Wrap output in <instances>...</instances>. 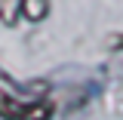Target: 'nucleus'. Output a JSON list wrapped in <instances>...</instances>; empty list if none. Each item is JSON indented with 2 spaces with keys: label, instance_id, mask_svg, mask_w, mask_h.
<instances>
[{
  "label": "nucleus",
  "instance_id": "obj_2",
  "mask_svg": "<svg viewBox=\"0 0 123 120\" xmlns=\"http://www.w3.org/2000/svg\"><path fill=\"white\" fill-rule=\"evenodd\" d=\"M18 9H22V15H25V19L40 22V19L49 13V0H18Z\"/></svg>",
  "mask_w": 123,
  "mask_h": 120
},
{
  "label": "nucleus",
  "instance_id": "obj_1",
  "mask_svg": "<svg viewBox=\"0 0 123 120\" xmlns=\"http://www.w3.org/2000/svg\"><path fill=\"white\" fill-rule=\"evenodd\" d=\"M55 105L49 99H34V102H22L0 89V117L3 120H52Z\"/></svg>",
  "mask_w": 123,
  "mask_h": 120
}]
</instances>
